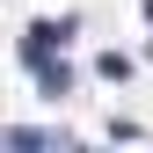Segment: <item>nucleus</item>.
I'll list each match as a JSON object with an SVG mask.
<instances>
[{
  "mask_svg": "<svg viewBox=\"0 0 153 153\" xmlns=\"http://www.w3.org/2000/svg\"><path fill=\"white\" fill-rule=\"evenodd\" d=\"M66 36H73V22H29V29H22V59H29V66H44Z\"/></svg>",
  "mask_w": 153,
  "mask_h": 153,
  "instance_id": "nucleus-1",
  "label": "nucleus"
},
{
  "mask_svg": "<svg viewBox=\"0 0 153 153\" xmlns=\"http://www.w3.org/2000/svg\"><path fill=\"white\" fill-rule=\"evenodd\" d=\"M7 146L15 153H44V146H59V139H51V131H7Z\"/></svg>",
  "mask_w": 153,
  "mask_h": 153,
  "instance_id": "nucleus-2",
  "label": "nucleus"
},
{
  "mask_svg": "<svg viewBox=\"0 0 153 153\" xmlns=\"http://www.w3.org/2000/svg\"><path fill=\"white\" fill-rule=\"evenodd\" d=\"M44 88H51V95H66V88H73V73H66L59 59H44Z\"/></svg>",
  "mask_w": 153,
  "mask_h": 153,
  "instance_id": "nucleus-3",
  "label": "nucleus"
}]
</instances>
